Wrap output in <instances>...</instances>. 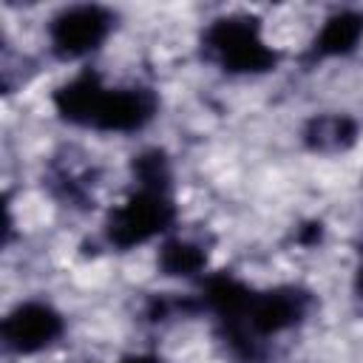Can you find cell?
<instances>
[{
  "mask_svg": "<svg viewBox=\"0 0 363 363\" xmlns=\"http://www.w3.org/2000/svg\"><path fill=\"white\" fill-rule=\"evenodd\" d=\"M51 105L62 122L99 133H139L159 113V96L153 88L105 85L91 68L57 85Z\"/></svg>",
  "mask_w": 363,
  "mask_h": 363,
  "instance_id": "cell-1",
  "label": "cell"
},
{
  "mask_svg": "<svg viewBox=\"0 0 363 363\" xmlns=\"http://www.w3.org/2000/svg\"><path fill=\"white\" fill-rule=\"evenodd\" d=\"M312 309V292L295 284H281L269 289H252L241 318L221 329L224 343L241 360H255L258 346L267 337L289 332L306 320Z\"/></svg>",
  "mask_w": 363,
  "mask_h": 363,
  "instance_id": "cell-2",
  "label": "cell"
},
{
  "mask_svg": "<svg viewBox=\"0 0 363 363\" xmlns=\"http://www.w3.org/2000/svg\"><path fill=\"white\" fill-rule=\"evenodd\" d=\"M204 57L233 77H255L278 68L281 54L264 37L261 23L247 14H224L201 31Z\"/></svg>",
  "mask_w": 363,
  "mask_h": 363,
  "instance_id": "cell-3",
  "label": "cell"
},
{
  "mask_svg": "<svg viewBox=\"0 0 363 363\" xmlns=\"http://www.w3.org/2000/svg\"><path fill=\"white\" fill-rule=\"evenodd\" d=\"M176 216L179 210H176L173 193L136 187L122 204L111 207V213L105 216L102 233L108 247L128 252L159 235H167L176 224Z\"/></svg>",
  "mask_w": 363,
  "mask_h": 363,
  "instance_id": "cell-4",
  "label": "cell"
},
{
  "mask_svg": "<svg viewBox=\"0 0 363 363\" xmlns=\"http://www.w3.org/2000/svg\"><path fill=\"white\" fill-rule=\"evenodd\" d=\"M113 20V11L99 3L62 6L48 20V45L60 60H85L105 45Z\"/></svg>",
  "mask_w": 363,
  "mask_h": 363,
  "instance_id": "cell-5",
  "label": "cell"
},
{
  "mask_svg": "<svg viewBox=\"0 0 363 363\" xmlns=\"http://www.w3.org/2000/svg\"><path fill=\"white\" fill-rule=\"evenodd\" d=\"M65 332V318L45 301H20L11 306L0 323L3 346L11 354L28 357L54 346Z\"/></svg>",
  "mask_w": 363,
  "mask_h": 363,
  "instance_id": "cell-6",
  "label": "cell"
},
{
  "mask_svg": "<svg viewBox=\"0 0 363 363\" xmlns=\"http://www.w3.org/2000/svg\"><path fill=\"white\" fill-rule=\"evenodd\" d=\"M360 43H363V11L360 9H337L323 20L318 34L312 37L306 57L312 62L349 57L357 51Z\"/></svg>",
  "mask_w": 363,
  "mask_h": 363,
  "instance_id": "cell-7",
  "label": "cell"
},
{
  "mask_svg": "<svg viewBox=\"0 0 363 363\" xmlns=\"http://www.w3.org/2000/svg\"><path fill=\"white\" fill-rule=\"evenodd\" d=\"M357 136H360V125L349 113H315L301 130L306 150L323 156L346 153L349 147H354Z\"/></svg>",
  "mask_w": 363,
  "mask_h": 363,
  "instance_id": "cell-8",
  "label": "cell"
},
{
  "mask_svg": "<svg viewBox=\"0 0 363 363\" xmlns=\"http://www.w3.org/2000/svg\"><path fill=\"white\" fill-rule=\"evenodd\" d=\"M207 247L193 241V238H179L170 235L162 241L159 252H156V267L164 278H196L204 275L207 269Z\"/></svg>",
  "mask_w": 363,
  "mask_h": 363,
  "instance_id": "cell-9",
  "label": "cell"
},
{
  "mask_svg": "<svg viewBox=\"0 0 363 363\" xmlns=\"http://www.w3.org/2000/svg\"><path fill=\"white\" fill-rule=\"evenodd\" d=\"M130 176L136 182V187L145 190H164L170 193L173 187V167H170V156L162 147H145L130 159Z\"/></svg>",
  "mask_w": 363,
  "mask_h": 363,
  "instance_id": "cell-10",
  "label": "cell"
},
{
  "mask_svg": "<svg viewBox=\"0 0 363 363\" xmlns=\"http://www.w3.org/2000/svg\"><path fill=\"white\" fill-rule=\"evenodd\" d=\"M320 235H323V224H320V221H312V224H306V227L298 233V241L306 244V247H312V244L320 241Z\"/></svg>",
  "mask_w": 363,
  "mask_h": 363,
  "instance_id": "cell-11",
  "label": "cell"
},
{
  "mask_svg": "<svg viewBox=\"0 0 363 363\" xmlns=\"http://www.w3.org/2000/svg\"><path fill=\"white\" fill-rule=\"evenodd\" d=\"M116 363H164L159 354H150V352H139V354H125L122 360Z\"/></svg>",
  "mask_w": 363,
  "mask_h": 363,
  "instance_id": "cell-12",
  "label": "cell"
},
{
  "mask_svg": "<svg viewBox=\"0 0 363 363\" xmlns=\"http://www.w3.org/2000/svg\"><path fill=\"white\" fill-rule=\"evenodd\" d=\"M354 292L363 298V264L357 267V272H354Z\"/></svg>",
  "mask_w": 363,
  "mask_h": 363,
  "instance_id": "cell-13",
  "label": "cell"
}]
</instances>
